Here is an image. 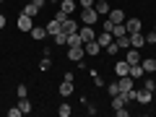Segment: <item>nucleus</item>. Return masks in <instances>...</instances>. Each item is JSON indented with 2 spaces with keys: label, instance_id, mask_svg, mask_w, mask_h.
Listing matches in <instances>:
<instances>
[{
  "label": "nucleus",
  "instance_id": "nucleus-1",
  "mask_svg": "<svg viewBox=\"0 0 156 117\" xmlns=\"http://www.w3.org/2000/svg\"><path fill=\"white\" fill-rule=\"evenodd\" d=\"M81 21L89 23V26H96V23H99V13H96V8H81Z\"/></svg>",
  "mask_w": 156,
  "mask_h": 117
},
{
  "label": "nucleus",
  "instance_id": "nucleus-2",
  "mask_svg": "<svg viewBox=\"0 0 156 117\" xmlns=\"http://www.w3.org/2000/svg\"><path fill=\"white\" fill-rule=\"evenodd\" d=\"M83 55H86V50H83V44H76V47H68V60H70V62H81V60H83Z\"/></svg>",
  "mask_w": 156,
  "mask_h": 117
},
{
  "label": "nucleus",
  "instance_id": "nucleus-3",
  "mask_svg": "<svg viewBox=\"0 0 156 117\" xmlns=\"http://www.w3.org/2000/svg\"><path fill=\"white\" fill-rule=\"evenodd\" d=\"M42 5H44V0H31V3H26V5H23V11L21 13H26V16H37L39 11H42Z\"/></svg>",
  "mask_w": 156,
  "mask_h": 117
},
{
  "label": "nucleus",
  "instance_id": "nucleus-4",
  "mask_svg": "<svg viewBox=\"0 0 156 117\" xmlns=\"http://www.w3.org/2000/svg\"><path fill=\"white\" fill-rule=\"evenodd\" d=\"M16 26L18 29H21V31H31V29H34V18L31 16H26V13H21V16H18V21H16Z\"/></svg>",
  "mask_w": 156,
  "mask_h": 117
},
{
  "label": "nucleus",
  "instance_id": "nucleus-5",
  "mask_svg": "<svg viewBox=\"0 0 156 117\" xmlns=\"http://www.w3.org/2000/svg\"><path fill=\"white\" fill-rule=\"evenodd\" d=\"M78 34H81V39H83V44H86V42H91V39H96V29L89 26V23H83V26L78 29Z\"/></svg>",
  "mask_w": 156,
  "mask_h": 117
},
{
  "label": "nucleus",
  "instance_id": "nucleus-6",
  "mask_svg": "<svg viewBox=\"0 0 156 117\" xmlns=\"http://www.w3.org/2000/svg\"><path fill=\"white\" fill-rule=\"evenodd\" d=\"M60 31H65V34H73V31H78V21H76V18H73V16H68L65 21H62Z\"/></svg>",
  "mask_w": 156,
  "mask_h": 117
},
{
  "label": "nucleus",
  "instance_id": "nucleus-7",
  "mask_svg": "<svg viewBox=\"0 0 156 117\" xmlns=\"http://www.w3.org/2000/svg\"><path fill=\"white\" fill-rule=\"evenodd\" d=\"M125 29H128V34H135L143 29V23H140V18H125Z\"/></svg>",
  "mask_w": 156,
  "mask_h": 117
},
{
  "label": "nucleus",
  "instance_id": "nucleus-8",
  "mask_svg": "<svg viewBox=\"0 0 156 117\" xmlns=\"http://www.w3.org/2000/svg\"><path fill=\"white\" fill-rule=\"evenodd\" d=\"M130 37V47H135V50H138V47H143L146 44V37H143V31H135V34H128Z\"/></svg>",
  "mask_w": 156,
  "mask_h": 117
},
{
  "label": "nucleus",
  "instance_id": "nucleus-9",
  "mask_svg": "<svg viewBox=\"0 0 156 117\" xmlns=\"http://www.w3.org/2000/svg\"><path fill=\"white\" fill-rule=\"evenodd\" d=\"M29 34H31V39H34V42H42V39H47V37H50L44 26H34V29H31Z\"/></svg>",
  "mask_w": 156,
  "mask_h": 117
},
{
  "label": "nucleus",
  "instance_id": "nucleus-10",
  "mask_svg": "<svg viewBox=\"0 0 156 117\" xmlns=\"http://www.w3.org/2000/svg\"><path fill=\"white\" fill-rule=\"evenodd\" d=\"M73 89H76V86H73V81H68V78H62V83L57 86L60 96H70V94H73Z\"/></svg>",
  "mask_w": 156,
  "mask_h": 117
},
{
  "label": "nucleus",
  "instance_id": "nucleus-11",
  "mask_svg": "<svg viewBox=\"0 0 156 117\" xmlns=\"http://www.w3.org/2000/svg\"><path fill=\"white\" fill-rule=\"evenodd\" d=\"M130 78H133V81H140V78L146 76V70H143V65H140V62H135V65H130V73H128Z\"/></svg>",
  "mask_w": 156,
  "mask_h": 117
},
{
  "label": "nucleus",
  "instance_id": "nucleus-12",
  "mask_svg": "<svg viewBox=\"0 0 156 117\" xmlns=\"http://www.w3.org/2000/svg\"><path fill=\"white\" fill-rule=\"evenodd\" d=\"M96 42H99V47H107V44H112V42H115V37H112V31H101V29H99Z\"/></svg>",
  "mask_w": 156,
  "mask_h": 117
},
{
  "label": "nucleus",
  "instance_id": "nucleus-13",
  "mask_svg": "<svg viewBox=\"0 0 156 117\" xmlns=\"http://www.w3.org/2000/svg\"><path fill=\"white\" fill-rule=\"evenodd\" d=\"M115 73H117V78L128 76V73H130V62H128V60H120V62L115 65Z\"/></svg>",
  "mask_w": 156,
  "mask_h": 117
},
{
  "label": "nucleus",
  "instance_id": "nucleus-14",
  "mask_svg": "<svg viewBox=\"0 0 156 117\" xmlns=\"http://www.w3.org/2000/svg\"><path fill=\"white\" fill-rule=\"evenodd\" d=\"M109 21H115V23H125V13L120 11V8H109Z\"/></svg>",
  "mask_w": 156,
  "mask_h": 117
},
{
  "label": "nucleus",
  "instance_id": "nucleus-15",
  "mask_svg": "<svg viewBox=\"0 0 156 117\" xmlns=\"http://www.w3.org/2000/svg\"><path fill=\"white\" fill-rule=\"evenodd\" d=\"M78 8V3L76 0H60V11H65L68 16H73V11Z\"/></svg>",
  "mask_w": 156,
  "mask_h": 117
},
{
  "label": "nucleus",
  "instance_id": "nucleus-16",
  "mask_svg": "<svg viewBox=\"0 0 156 117\" xmlns=\"http://www.w3.org/2000/svg\"><path fill=\"white\" fill-rule=\"evenodd\" d=\"M151 96H154V91L140 89V91H138V96H135V101H138V104H148V101H151Z\"/></svg>",
  "mask_w": 156,
  "mask_h": 117
},
{
  "label": "nucleus",
  "instance_id": "nucleus-17",
  "mask_svg": "<svg viewBox=\"0 0 156 117\" xmlns=\"http://www.w3.org/2000/svg\"><path fill=\"white\" fill-rule=\"evenodd\" d=\"M83 50H86V55H99V42H96V39H91V42H86L83 44Z\"/></svg>",
  "mask_w": 156,
  "mask_h": 117
},
{
  "label": "nucleus",
  "instance_id": "nucleus-18",
  "mask_svg": "<svg viewBox=\"0 0 156 117\" xmlns=\"http://www.w3.org/2000/svg\"><path fill=\"white\" fill-rule=\"evenodd\" d=\"M125 60H128L130 65H135V62H140V52L135 50V47H130V50H128V55H125Z\"/></svg>",
  "mask_w": 156,
  "mask_h": 117
},
{
  "label": "nucleus",
  "instance_id": "nucleus-19",
  "mask_svg": "<svg viewBox=\"0 0 156 117\" xmlns=\"http://www.w3.org/2000/svg\"><path fill=\"white\" fill-rule=\"evenodd\" d=\"M140 65L146 73H156V57H146V60H140Z\"/></svg>",
  "mask_w": 156,
  "mask_h": 117
},
{
  "label": "nucleus",
  "instance_id": "nucleus-20",
  "mask_svg": "<svg viewBox=\"0 0 156 117\" xmlns=\"http://www.w3.org/2000/svg\"><path fill=\"white\" fill-rule=\"evenodd\" d=\"M117 83H120V91H130V89H133V83H135V81H133L130 76H122L120 81H117Z\"/></svg>",
  "mask_w": 156,
  "mask_h": 117
},
{
  "label": "nucleus",
  "instance_id": "nucleus-21",
  "mask_svg": "<svg viewBox=\"0 0 156 117\" xmlns=\"http://www.w3.org/2000/svg\"><path fill=\"white\" fill-rule=\"evenodd\" d=\"M94 8H96V13H99V16H109V5H107V0H96Z\"/></svg>",
  "mask_w": 156,
  "mask_h": 117
},
{
  "label": "nucleus",
  "instance_id": "nucleus-22",
  "mask_svg": "<svg viewBox=\"0 0 156 117\" xmlns=\"http://www.w3.org/2000/svg\"><path fill=\"white\" fill-rule=\"evenodd\" d=\"M60 26H62V23H60V21H55V18H52V21H50V23H47V26H44V29H47V34H50V37H55V34H57V31H60Z\"/></svg>",
  "mask_w": 156,
  "mask_h": 117
},
{
  "label": "nucleus",
  "instance_id": "nucleus-23",
  "mask_svg": "<svg viewBox=\"0 0 156 117\" xmlns=\"http://www.w3.org/2000/svg\"><path fill=\"white\" fill-rule=\"evenodd\" d=\"M57 115H60V117H70L73 115V107L68 104V101H62V104L57 107Z\"/></svg>",
  "mask_w": 156,
  "mask_h": 117
},
{
  "label": "nucleus",
  "instance_id": "nucleus-24",
  "mask_svg": "<svg viewBox=\"0 0 156 117\" xmlns=\"http://www.w3.org/2000/svg\"><path fill=\"white\" fill-rule=\"evenodd\" d=\"M76 44H83V39H81L78 31H73V34H68V47H76Z\"/></svg>",
  "mask_w": 156,
  "mask_h": 117
},
{
  "label": "nucleus",
  "instance_id": "nucleus-25",
  "mask_svg": "<svg viewBox=\"0 0 156 117\" xmlns=\"http://www.w3.org/2000/svg\"><path fill=\"white\" fill-rule=\"evenodd\" d=\"M125 34H128L125 23H115V29H112V37H115V39H120V37H125Z\"/></svg>",
  "mask_w": 156,
  "mask_h": 117
},
{
  "label": "nucleus",
  "instance_id": "nucleus-26",
  "mask_svg": "<svg viewBox=\"0 0 156 117\" xmlns=\"http://www.w3.org/2000/svg\"><path fill=\"white\" fill-rule=\"evenodd\" d=\"M52 39H55V47H62V44H68V34H65V31H57Z\"/></svg>",
  "mask_w": 156,
  "mask_h": 117
},
{
  "label": "nucleus",
  "instance_id": "nucleus-27",
  "mask_svg": "<svg viewBox=\"0 0 156 117\" xmlns=\"http://www.w3.org/2000/svg\"><path fill=\"white\" fill-rule=\"evenodd\" d=\"M120 94H122L125 104H133V101H135V96H138V91H133V89H130V91H120Z\"/></svg>",
  "mask_w": 156,
  "mask_h": 117
},
{
  "label": "nucleus",
  "instance_id": "nucleus-28",
  "mask_svg": "<svg viewBox=\"0 0 156 117\" xmlns=\"http://www.w3.org/2000/svg\"><path fill=\"white\" fill-rule=\"evenodd\" d=\"M117 42V47H120V50H130V37L128 34H125V37H120V39H115Z\"/></svg>",
  "mask_w": 156,
  "mask_h": 117
},
{
  "label": "nucleus",
  "instance_id": "nucleus-29",
  "mask_svg": "<svg viewBox=\"0 0 156 117\" xmlns=\"http://www.w3.org/2000/svg\"><path fill=\"white\" fill-rule=\"evenodd\" d=\"M120 107H128V104H125V99H122V94L112 96V109H120Z\"/></svg>",
  "mask_w": 156,
  "mask_h": 117
},
{
  "label": "nucleus",
  "instance_id": "nucleus-30",
  "mask_svg": "<svg viewBox=\"0 0 156 117\" xmlns=\"http://www.w3.org/2000/svg\"><path fill=\"white\" fill-rule=\"evenodd\" d=\"M52 68V57H42V60H39V70L42 73H47Z\"/></svg>",
  "mask_w": 156,
  "mask_h": 117
},
{
  "label": "nucleus",
  "instance_id": "nucleus-31",
  "mask_svg": "<svg viewBox=\"0 0 156 117\" xmlns=\"http://www.w3.org/2000/svg\"><path fill=\"white\" fill-rule=\"evenodd\" d=\"M18 109H21L23 115H26V112H31V101H29L26 96H23V99H18Z\"/></svg>",
  "mask_w": 156,
  "mask_h": 117
},
{
  "label": "nucleus",
  "instance_id": "nucleus-32",
  "mask_svg": "<svg viewBox=\"0 0 156 117\" xmlns=\"http://www.w3.org/2000/svg\"><path fill=\"white\" fill-rule=\"evenodd\" d=\"M89 76H91V78H94V83H96V86H99V89H101V86H104V81H101V76H99V73H96V70H94V68H89Z\"/></svg>",
  "mask_w": 156,
  "mask_h": 117
},
{
  "label": "nucleus",
  "instance_id": "nucleus-33",
  "mask_svg": "<svg viewBox=\"0 0 156 117\" xmlns=\"http://www.w3.org/2000/svg\"><path fill=\"white\" fill-rule=\"evenodd\" d=\"M99 29H101V31H112V29H115V21H109V18H104V21L99 23Z\"/></svg>",
  "mask_w": 156,
  "mask_h": 117
},
{
  "label": "nucleus",
  "instance_id": "nucleus-34",
  "mask_svg": "<svg viewBox=\"0 0 156 117\" xmlns=\"http://www.w3.org/2000/svg\"><path fill=\"white\" fill-rule=\"evenodd\" d=\"M107 94H109V96H117V94H120V83H117V81H115V83H109V86H107Z\"/></svg>",
  "mask_w": 156,
  "mask_h": 117
},
{
  "label": "nucleus",
  "instance_id": "nucleus-35",
  "mask_svg": "<svg viewBox=\"0 0 156 117\" xmlns=\"http://www.w3.org/2000/svg\"><path fill=\"white\" fill-rule=\"evenodd\" d=\"M143 89H148V91H156V81H151V78H146V76H143Z\"/></svg>",
  "mask_w": 156,
  "mask_h": 117
},
{
  "label": "nucleus",
  "instance_id": "nucleus-36",
  "mask_svg": "<svg viewBox=\"0 0 156 117\" xmlns=\"http://www.w3.org/2000/svg\"><path fill=\"white\" fill-rule=\"evenodd\" d=\"M52 18H55V21H60V23H62V21H65V18H68V13H65V11H60V8H57V11H55V16H52Z\"/></svg>",
  "mask_w": 156,
  "mask_h": 117
},
{
  "label": "nucleus",
  "instance_id": "nucleus-37",
  "mask_svg": "<svg viewBox=\"0 0 156 117\" xmlns=\"http://www.w3.org/2000/svg\"><path fill=\"white\" fill-rule=\"evenodd\" d=\"M143 37H146V44H156V31H148Z\"/></svg>",
  "mask_w": 156,
  "mask_h": 117
},
{
  "label": "nucleus",
  "instance_id": "nucleus-38",
  "mask_svg": "<svg viewBox=\"0 0 156 117\" xmlns=\"http://www.w3.org/2000/svg\"><path fill=\"white\" fill-rule=\"evenodd\" d=\"M16 94H18V99H23V96L29 94V89H26V86L21 83V86H16Z\"/></svg>",
  "mask_w": 156,
  "mask_h": 117
},
{
  "label": "nucleus",
  "instance_id": "nucleus-39",
  "mask_svg": "<svg viewBox=\"0 0 156 117\" xmlns=\"http://www.w3.org/2000/svg\"><path fill=\"white\" fill-rule=\"evenodd\" d=\"M107 52H109V55H117V52H120V47H117V42H112V44H107Z\"/></svg>",
  "mask_w": 156,
  "mask_h": 117
},
{
  "label": "nucleus",
  "instance_id": "nucleus-40",
  "mask_svg": "<svg viewBox=\"0 0 156 117\" xmlns=\"http://www.w3.org/2000/svg\"><path fill=\"white\" fill-rule=\"evenodd\" d=\"M21 115H23V112H21V109H18V104H16V107H13V109H8V117H21Z\"/></svg>",
  "mask_w": 156,
  "mask_h": 117
},
{
  "label": "nucleus",
  "instance_id": "nucleus-41",
  "mask_svg": "<svg viewBox=\"0 0 156 117\" xmlns=\"http://www.w3.org/2000/svg\"><path fill=\"white\" fill-rule=\"evenodd\" d=\"M78 3H81V8H94L96 0H78Z\"/></svg>",
  "mask_w": 156,
  "mask_h": 117
},
{
  "label": "nucleus",
  "instance_id": "nucleus-42",
  "mask_svg": "<svg viewBox=\"0 0 156 117\" xmlns=\"http://www.w3.org/2000/svg\"><path fill=\"white\" fill-rule=\"evenodd\" d=\"M117 117H128V107H120V109H115Z\"/></svg>",
  "mask_w": 156,
  "mask_h": 117
},
{
  "label": "nucleus",
  "instance_id": "nucleus-43",
  "mask_svg": "<svg viewBox=\"0 0 156 117\" xmlns=\"http://www.w3.org/2000/svg\"><path fill=\"white\" fill-rule=\"evenodd\" d=\"M86 112H89V115H96V107H94V104H89V101H86Z\"/></svg>",
  "mask_w": 156,
  "mask_h": 117
},
{
  "label": "nucleus",
  "instance_id": "nucleus-44",
  "mask_svg": "<svg viewBox=\"0 0 156 117\" xmlns=\"http://www.w3.org/2000/svg\"><path fill=\"white\" fill-rule=\"evenodd\" d=\"M42 55H44V57H52V47H42Z\"/></svg>",
  "mask_w": 156,
  "mask_h": 117
},
{
  "label": "nucleus",
  "instance_id": "nucleus-45",
  "mask_svg": "<svg viewBox=\"0 0 156 117\" xmlns=\"http://www.w3.org/2000/svg\"><path fill=\"white\" fill-rule=\"evenodd\" d=\"M0 29H5V16L0 13Z\"/></svg>",
  "mask_w": 156,
  "mask_h": 117
},
{
  "label": "nucleus",
  "instance_id": "nucleus-46",
  "mask_svg": "<svg viewBox=\"0 0 156 117\" xmlns=\"http://www.w3.org/2000/svg\"><path fill=\"white\" fill-rule=\"evenodd\" d=\"M52 3H57V5H60V0H52Z\"/></svg>",
  "mask_w": 156,
  "mask_h": 117
},
{
  "label": "nucleus",
  "instance_id": "nucleus-47",
  "mask_svg": "<svg viewBox=\"0 0 156 117\" xmlns=\"http://www.w3.org/2000/svg\"><path fill=\"white\" fill-rule=\"evenodd\" d=\"M0 3H5V0H0Z\"/></svg>",
  "mask_w": 156,
  "mask_h": 117
},
{
  "label": "nucleus",
  "instance_id": "nucleus-48",
  "mask_svg": "<svg viewBox=\"0 0 156 117\" xmlns=\"http://www.w3.org/2000/svg\"><path fill=\"white\" fill-rule=\"evenodd\" d=\"M154 31H156V26H154Z\"/></svg>",
  "mask_w": 156,
  "mask_h": 117
}]
</instances>
